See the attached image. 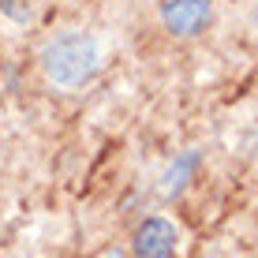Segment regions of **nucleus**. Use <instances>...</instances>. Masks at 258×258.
<instances>
[{"label":"nucleus","instance_id":"nucleus-3","mask_svg":"<svg viewBox=\"0 0 258 258\" xmlns=\"http://www.w3.org/2000/svg\"><path fill=\"white\" fill-rule=\"evenodd\" d=\"M202 19H206V0H176V4L168 8V23H172L176 30H183V34H191Z\"/></svg>","mask_w":258,"mask_h":258},{"label":"nucleus","instance_id":"nucleus-1","mask_svg":"<svg viewBox=\"0 0 258 258\" xmlns=\"http://www.w3.org/2000/svg\"><path fill=\"white\" fill-rule=\"evenodd\" d=\"M90 68V49H86V41L71 38V41H60L56 49H52V60H49V71L56 79H79L83 71Z\"/></svg>","mask_w":258,"mask_h":258},{"label":"nucleus","instance_id":"nucleus-2","mask_svg":"<svg viewBox=\"0 0 258 258\" xmlns=\"http://www.w3.org/2000/svg\"><path fill=\"white\" fill-rule=\"evenodd\" d=\"M172 228L165 225V221H150L146 228L139 232V258H168L172 254Z\"/></svg>","mask_w":258,"mask_h":258}]
</instances>
